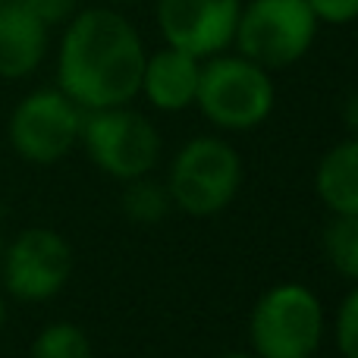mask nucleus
<instances>
[{"instance_id": "a211bd4d", "label": "nucleus", "mask_w": 358, "mask_h": 358, "mask_svg": "<svg viewBox=\"0 0 358 358\" xmlns=\"http://www.w3.org/2000/svg\"><path fill=\"white\" fill-rule=\"evenodd\" d=\"M25 10H31L44 25H57L66 22L76 10V0H19Z\"/></svg>"}, {"instance_id": "0eeeda50", "label": "nucleus", "mask_w": 358, "mask_h": 358, "mask_svg": "<svg viewBox=\"0 0 358 358\" xmlns=\"http://www.w3.org/2000/svg\"><path fill=\"white\" fill-rule=\"evenodd\" d=\"M82 107L60 88H41L25 94L10 117V145L22 161L48 167L79 145Z\"/></svg>"}, {"instance_id": "ddd939ff", "label": "nucleus", "mask_w": 358, "mask_h": 358, "mask_svg": "<svg viewBox=\"0 0 358 358\" xmlns=\"http://www.w3.org/2000/svg\"><path fill=\"white\" fill-rule=\"evenodd\" d=\"M324 255L349 283H358V214H334L324 229Z\"/></svg>"}, {"instance_id": "412c9836", "label": "nucleus", "mask_w": 358, "mask_h": 358, "mask_svg": "<svg viewBox=\"0 0 358 358\" xmlns=\"http://www.w3.org/2000/svg\"><path fill=\"white\" fill-rule=\"evenodd\" d=\"M6 324V302H3V296H0V327Z\"/></svg>"}, {"instance_id": "20e7f679", "label": "nucleus", "mask_w": 358, "mask_h": 358, "mask_svg": "<svg viewBox=\"0 0 358 358\" xmlns=\"http://www.w3.org/2000/svg\"><path fill=\"white\" fill-rule=\"evenodd\" d=\"M327 315L305 283H277L258 296L248 315V340L258 358H308L321 349Z\"/></svg>"}, {"instance_id": "423d86ee", "label": "nucleus", "mask_w": 358, "mask_h": 358, "mask_svg": "<svg viewBox=\"0 0 358 358\" xmlns=\"http://www.w3.org/2000/svg\"><path fill=\"white\" fill-rule=\"evenodd\" d=\"M308 0H248L239 10L233 44L267 73L299 63L317 38Z\"/></svg>"}, {"instance_id": "b1692460", "label": "nucleus", "mask_w": 358, "mask_h": 358, "mask_svg": "<svg viewBox=\"0 0 358 358\" xmlns=\"http://www.w3.org/2000/svg\"><path fill=\"white\" fill-rule=\"evenodd\" d=\"M0 252H3V242H0Z\"/></svg>"}, {"instance_id": "6ab92c4d", "label": "nucleus", "mask_w": 358, "mask_h": 358, "mask_svg": "<svg viewBox=\"0 0 358 358\" xmlns=\"http://www.w3.org/2000/svg\"><path fill=\"white\" fill-rule=\"evenodd\" d=\"M343 123H346L349 136H358V88L349 92L343 101Z\"/></svg>"}, {"instance_id": "39448f33", "label": "nucleus", "mask_w": 358, "mask_h": 358, "mask_svg": "<svg viewBox=\"0 0 358 358\" xmlns=\"http://www.w3.org/2000/svg\"><path fill=\"white\" fill-rule=\"evenodd\" d=\"M79 142L101 173L129 182L155 173L161 164V132L129 104L82 113Z\"/></svg>"}, {"instance_id": "5701e85b", "label": "nucleus", "mask_w": 358, "mask_h": 358, "mask_svg": "<svg viewBox=\"0 0 358 358\" xmlns=\"http://www.w3.org/2000/svg\"><path fill=\"white\" fill-rule=\"evenodd\" d=\"M308 358H324V355H317V352H315V355H308Z\"/></svg>"}, {"instance_id": "4468645a", "label": "nucleus", "mask_w": 358, "mask_h": 358, "mask_svg": "<svg viewBox=\"0 0 358 358\" xmlns=\"http://www.w3.org/2000/svg\"><path fill=\"white\" fill-rule=\"evenodd\" d=\"M123 210L132 223H142V227H151V223H161L164 217L173 210V201H170L167 182H157V179L138 176L126 182L123 192Z\"/></svg>"}, {"instance_id": "f257e3e1", "label": "nucleus", "mask_w": 358, "mask_h": 358, "mask_svg": "<svg viewBox=\"0 0 358 358\" xmlns=\"http://www.w3.org/2000/svg\"><path fill=\"white\" fill-rule=\"evenodd\" d=\"M145 44L132 22L107 6L69 19L57 54V88L82 110H104L138 98Z\"/></svg>"}, {"instance_id": "2eb2a0df", "label": "nucleus", "mask_w": 358, "mask_h": 358, "mask_svg": "<svg viewBox=\"0 0 358 358\" xmlns=\"http://www.w3.org/2000/svg\"><path fill=\"white\" fill-rule=\"evenodd\" d=\"M31 358H94L92 340L69 321L48 324L31 343Z\"/></svg>"}, {"instance_id": "f8f14e48", "label": "nucleus", "mask_w": 358, "mask_h": 358, "mask_svg": "<svg viewBox=\"0 0 358 358\" xmlns=\"http://www.w3.org/2000/svg\"><path fill=\"white\" fill-rule=\"evenodd\" d=\"M315 192L330 214H358V136L336 142L317 161Z\"/></svg>"}, {"instance_id": "f03ea898", "label": "nucleus", "mask_w": 358, "mask_h": 358, "mask_svg": "<svg viewBox=\"0 0 358 358\" xmlns=\"http://www.w3.org/2000/svg\"><path fill=\"white\" fill-rule=\"evenodd\" d=\"M277 88L264 66L242 54H214L201 60L195 107L223 132H248L267 123Z\"/></svg>"}, {"instance_id": "7ed1b4c3", "label": "nucleus", "mask_w": 358, "mask_h": 358, "mask_svg": "<svg viewBox=\"0 0 358 358\" xmlns=\"http://www.w3.org/2000/svg\"><path fill=\"white\" fill-rule=\"evenodd\" d=\"M242 155L214 136H195L176 151L167 170V192L176 210L208 220L236 201L242 189Z\"/></svg>"}, {"instance_id": "aec40b11", "label": "nucleus", "mask_w": 358, "mask_h": 358, "mask_svg": "<svg viewBox=\"0 0 358 358\" xmlns=\"http://www.w3.org/2000/svg\"><path fill=\"white\" fill-rule=\"evenodd\" d=\"M217 358H258V355H255V352H223Z\"/></svg>"}, {"instance_id": "9d476101", "label": "nucleus", "mask_w": 358, "mask_h": 358, "mask_svg": "<svg viewBox=\"0 0 358 358\" xmlns=\"http://www.w3.org/2000/svg\"><path fill=\"white\" fill-rule=\"evenodd\" d=\"M198 79H201V60L167 44L164 50L145 57L138 94H145V101L161 113H182L195 104Z\"/></svg>"}, {"instance_id": "1a4fd4ad", "label": "nucleus", "mask_w": 358, "mask_h": 358, "mask_svg": "<svg viewBox=\"0 0 358 358\" xmlns=\"http://www.w3.org/2000/svg\"><path fill=\"white\" fill-rule=\"evenodd\" d=\"M242 0H157V29L170 48L208 60L233 44Z\"/></svg>"}, {"instance_id": "6e6552de", "label": "nucleus", "mask_w": 358, "mask_h": 358, "mask_svg": "<svg viewBox=\"0 0 358 358\" xmlns=\"http://www.w3.org/2000/svg\"><path fill=\"white\" fill-rule=\"evenodd\" d=\"M3 289L19 302H48L73 277V245L50 227H29L3 248Z\"/></svg>"}, {"instance_id": "4be33fe9", "label": "nucleus", "mask_w": 358, "mask_h": 358, "mask_svg": "<svg viewBox=\"0 0 358 358\" xmlns=\"http://www.w3.org/2000/svg\"><path fill=\"white\" fill-rule=\"evenodd\" d=\"M113 3H136V0H113Z\"/></svg>"}, {"instance_id": "f3484780", "label": "nucleus", "mask_w": 358, "mask_h": 358, "mask_svg": "<svg viewBox=\"0 0 358 358\" xmlns=\"http://www.w3.org/2000/svg\"><path fill=\"white\" fill-rule=\"evenodd\" d=\"M317 22L327 25H349L358 19V0H308Z\"/></svg>"}, {"instance_id": "dca6fc26", "label": "nucleus", "mask_w": 358, "mask_h": 358, "mask_svg": "<svg viewBox=\"0 0 358 358\" xmlns=\"http://www.w3.org/2000/svg\"><path fill=\"white\" fill-rule=\"evenodd\" d=\"M334 336L343 358H358V283L355 289H349V296L343 299L340 311H336Z\"/></svg>"}, {"instance_id": "9b49d317", "label": "nucleus", "mask_w": 358, "mask_h": 358, "mask_svg": "<svg viewBox=\"0 0 358 358\" xmlns=\"http://www.w3.org/2000/svg\"><path fill=\"white\" fill-rule=\"evenodd\" d=\"M48 29L19 0H0V79H25L41 66Z\"/></svg>"}]
</instances>
